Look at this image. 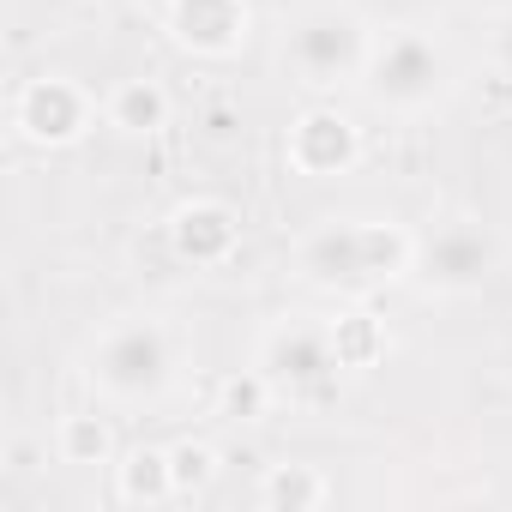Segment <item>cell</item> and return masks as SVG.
I'll use <instances>...</instances> for the list:
<instances>
[{
    "mask_svg": "<svg viewBox=\"0 0 512 512\" xmlns=\"http://www.w3.org/2000/svg\"><path fill=\"white\" fill-rule=\"evenodd\" d=\"M217 446H205V440H175L169 446V470H175V494L181 500H193V494H205L211 482H217Z\"/></svg>",
    "mask_w": 512,
    "mask_h": 512,
    "instance_id": "cell-17",
    "label": "cell"
},
{
    "mask_svg": "<svg viewBox=\"0 0 512 512\" xmlns=\"http://www.w3.org/2000/svg\"><path fill=\"white\" fill-rule=\"evenodd\" d=\"M326 500H332V482L314 464H272L260 482V506H272V512H314Z\"/></svg>",
    "mask_w": 512,
    "mask_h": 512,
    "instance_id": "cell-15",
    "label": "cell"
},
{
    "mask_svg": "<svg viewBox=\"0 0 512 512\" xmlns=\"http://www.w3.org/2000/svg\"><path fill=\"white\" fill-rule=\"evenodd\" d=\"M205 139H217V145L235 139V115H229V109H211V115H205Z\"/></svg>",
    "mask_w": 512,
    "mask_h": 512,
    "instance_id": "cell-18",
    "label": "cell"
},
{
    "mask_svg": "<svg viewBox=\"0 0 512 512\" xmlns=\"http://www.w3.org/2000/svg\"><path fill=\"white\" fill-rule=\"evenodd\" d=\"M169 253L193 272H223L241 253V211L229 199H187L169 217Z\"/></svg>",
    "mask_w": 512,
    "mask_h": 512,
    "instance_id": "cell-9",
    "label": "cell"
},
{
    "mask_svg": "<svg viewBox=\"0 0 512 512\" xmlns=\"http://www.w3.org/2000/svg\"><path fill=\"white\" fill-rule=\"evenodd\" d=\"M55 458L73 464V470L115 464L121 452H115V428H109V416H97V410H67V416L55 422Z\"/></svg>",
    "mask_w": 512,
    "mask_h": 512,
    "instance_id": "cell-14",
    "label": "cell"
},
{
    "mask_svg": "<svg viewBox=\"0 0 512 512\" xmlns=\"http://www.w3.org/2000/svg\"><path fill=\"white\" fill-rule=\"evenodd\" d=\"M13 127H19L25 145L67 151V145H79V139L97 127V103H91V91H85L79 79H67V73H37V79H25L19 97H13Z\"/></svg>",
    "mask_w": 512,
    "mask_h": 512,
    "instance_id": "cell-7",
    "label": "cell"
},
{
    "mask_svg": "<svg viewBox=\"0 0 512 512\" xmlns=\"http://www.w3.org/2000/svg\"><path fill=\"white\" fill-rule=\"evenodd\" d=\"M175 374V344L157 320H121L109 326L97 344H91V362H85V380L115 398V404H145L169 386Z\"/></svg>",
    "mask_w": 512,
    "mask_h": 512,
    "instance_id": "cell-2",
    "label": "cell"
},
{
    "mask_svg": "<svg viewBox=\"0 0 512 512\" xmlns=\"http://www.w3.org/2000/svg\"><path fill=\"white\" fill-rule=\"evenodd\" d=\"M260 368L278 386V398H296V404L332 398V386L344 374L326 320H284V326H272L266 344H260Z\"/></svg>",
    "mask_w": 512,
    "mask_h": 512,
    "instance_id": "cell-6",
    "label": "cell"
},
{
    "mask_svg": "<svg viewBox=\"0 0 512 512\" xmlns=\"http://www.w3.org/2000/svg\"><path fill=\"white\" fill-rule=\"evenodd\" d=\"M494 61L512 73V19H500V31H494Z\"/></svg>",
    "mask_w": 512,
    "mask_h": 512,
    "instance_id": "cell-19",
    "label": "cell"
},
{
    "mask_svg": "<svg viewBox=\"0 0 512 512\" xmlns=\"http://www.w3.org/2000/svg\"><path fill=\"white\" fill-rule=\"evenodd\" d=\"M163 25H169L175 49H187L199 61H229L253 37V7L247 0H169Z\"/></svg>",
    "mask_w": 512,
    "mask_h": 512,
    "instance_id": "cell-10",
    "label": "cell"
},
{
    "mask_svg": "<svg viewBox=\"0 0 512 512\" xmlns=\"http://www.w3.org/2000/svg\"><path fill=\"white\" fill-rule=\"evenodd\" d=\"M410 266H416V235L398 223H374V217L320 223L296 241L302 284L332 290V296H374V290L398 284Z\"/></svg>",
    "mask_w": 512,
    "mask_h": 512,
    "instance_id": "cell-1",
    "label": "cell"
},
{
    "mask_svg": "<svg viewBox=\"0 0 512 512\" xmlns=\"http://www.w3.org/2000/svg\"><path fill=\"white\" fill-rule=\"evenodd\" d=\"M500 235L494 229H482V223H470V217H452V223H440L434 235H422L416 241V284L428 290V296H476L494 272H500Z\"/></svg>",
    "mask_w": 512,
    "mask_h": 512,
    "instance_id": "cell-5",
    "label": "cell"
},
{
    "mask_svg": "<svg viewBox=\"0 0 512 512\" xmlns=\"http://www.w3.org/2000/svg\"><path fill=\"white\" fill-rule=\"evenodd\" d=\"M115 494L127 506H145V512L181 500L175 494V470H169V446H127L115 458Z\"/></svg>",
    "mask_w": 512,
    "mask_h": 512,
    "instance_id": "cell-12",
    "label": "cell"
},
{
    "mask_svg": "<svg viewBox=\"0 0 512 512\" xmlns=\"http://www.w3.org/2000/svg\"><path fill=\"white\" fill-rule=\"evenodd\" d=\"M326 332H332V350H338L344 374L380 368L386 350H392V332H386V320H380L374 308H344L338 320H326Z\"/></svg>",
    "mask_w": 512,
    "mask_h": 512,
    "instance_id": "cell-13",
    "label": "cell"
},
{
    "mask_svg": "<svg viewBox=\"0 0 512 512\" xmlns=\"http://www.w3.org/2000/svg\"><path fill=\"white\" fill-rule=\"evenodd\" d=\"M284 163H290L296 175H308V181L350 175V169L362 163V133H356V121H350L344 109H326V103H314V109H302V115L290 121Z\"/></svg>",
    "mask_w": 512,
    "mask_h": 512,
    "instance_id": "cell-8",
    "label": "cell"
},
{
    "mask_svg": "<svg viewBox=\"0 0 512 512\" xmlns=\"http://www.w3.org/2000/svg\"><path fill=\"white\" fill-rule=\"evenodd\" d=\"M103 121L121 133V139H151L169 127V91L157 79H121L109 97H103Z\"/></svg>",
    "mask_w": 512,
    "mask_h": 512,
    "instance_id": "cell-11",
    "label": "cell"
},
{
    "mask_svg": "<svg viewBox=\"0 0 512 512\" xmlns=\"http://www.w3.org/2000/svg\"><path fill=\"white\" fill-rule=\"evenodd\" d=\"M272 398H278V386L266 380V368H241L217 386V416L223 422H260L272 410Z\"/></svg>",
    "mask_w": 512,
    "mask_h": 512,
    "instance_id": "cell-16",
    "label": "cell"
},
{
    "mask_svg": "<svg viewBox=\"0 0 512 512\" xmlns=\"http://www.w3.org/2000/svg\"><path fill=\"white\" fill-rule=\"evenodd\" d=\"M452 67H446V49L428 37V31H386L374 37V55H368V97L392 115H422L428 103H440Z\"/></svg>",
    "mask_w": 512,
    "mask_h": 512,
    "instance_id": "cell-3",
    "label": "cell"
},
{
    "mask_svg": "<svg viewBox=\"0 0 512 512\" xmlns=\"http://www.w3.org/2000/svg\"><path fill=\"white\" fill-rule=\"evenodd\" d=\"M368 55H374V31L350 7H314V13H302L290 25V43H284V61H290V73L302 85L362 79L368 73Z\"/></svg>",
    "mask_w": 512,
    "mask_h": 512,
    "instance_id": "cell-4",
    "label": "cell"
}]
</instances>
